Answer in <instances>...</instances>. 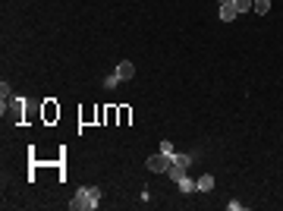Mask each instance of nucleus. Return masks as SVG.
<instances>
[{
    "label": "nucleus",
    "mask_w": 283,
    "mask_h": 211,
    "mask_svg": "<svg viewBox=\"0 0 283 211\" xmlns=\"http://www.w3.org/2000/svg\"><path fill=\"white\" fill-rule=\"evenodd\" d=\"M233 6H236V13H248L255 6V0H233Z\"/></svg>",
    "instance_id": "nucleus-10"
},
{
    "label": "nucleus",
    "mask_w": 283,
    "mask_h": 211,
    "mask_svg": "<svg viewBox=\"0 0 283 211\" xmlns=\"http://www.w3.org/2000/svg\"><path fill=\"white\" fill-rule=\"evenodd\" d=\"M0 98H3V101H10V98H13V91H10V85H6V82L0 85Z\"/></svg>",
    "instance_id": "nucleus-16"
},
{
    "label": "nucleus",
    "mask_w": 283,
    "mask_h": 211,
    "mask_svg": "<svg viewBox=\"0 0 283 211\" xmlns=\"http://www.w3.org/2000/svg\"><path fill=\"white\" fill-rule=\"evenodd\" d=\"M98 199H101V189L98 186H85V189H79L73 196L70 208L73 211H91V208H98Z\"/></svg>",
    "instance_id": "nucleus-1"
},
{
    "label": "nucleus",
    "mask_w": 283,
    "mask_h": 211,
    "mask_svg": "<svg viewBox=\"0 0 283 211\" xmlns=\"http://www.w3.org/2000/svg\"><path fill=\"white\" fill-rule=\"evenodd\" d=\"M195 183H199V192H211V189H214V176H211V173L199 176V180H195Z\"/></svg>",
    "instance_id": "nucleus-7"
},
{
    "label": "nucleus",
    "mask_w": 283,
    "mask_h": 211,
    "mask_svg": "<svg viewBox=\"0 0 283 211\" xmlns=\"http://www.w3.org/2000/svg\"><path fill=\"white\" fill-rule=\"evenodd\" d=\"M161 151H164V155H176V151H173V142H170V139L161 142Z\"/></svg>",
    "instance_id": "nucleus-15"
},
{
    "label": "nucleus",
    "mask_w": 283,
    "mask_h": 211,
    "mask_svg": "<svg viewBox=\"0 0 283 211\" xmlns=\"http://www.w3.org/2000/svg\"><path fill=\"white\" fill-rule=\"evenodd\" d=\"M104 85H107V91H110V88H117V85H120V76H117V73H114V76H107Z\"/></svg>",
    "instance_id": "nucleus-14"
},
{
    "label": "nucleus",
    "mask_w": 283,
    "mask_h": 211,
    "mask_svg": "<svg viewBox=\"0 0 283 211\" xmlns=\"http://www.w3.org/2000/svg\"><path fill=\"white\" fill-rule=\"evenodd\" d=\"M129 117H132V114H129V107H120V111H117V120L123 123V126L129 123Z\"/></svg>",
    "instance_id": "nucleus-12"
},
{
    "label": "nucleus",
    "mask_w": 283,
    "mask_h": 211,
    "mask_svg": "<svg viewBox=\"0 0 283 211\" xmlns=\"http://www.w3.org/2000/svg\"><path fill=\"white\" fill-rule=\"evenodd\" d=\"M217 3H220V6H224V3H233V0H217Z\"/></svg>",
    "instance_id": "nucleus-17"
},
{
    "label": "nucleus",
    "mask_w": 283,
    "mask_h": 211,
    "mask_svg": "<svg viewBox=\"0 0 283 211\" xmlns=\"http://www.w3.org/2000/svg\"><path fill=\"white\" fill-rule=\"evenodd\" d=\"M10 107H13V120L16 123L25 120V98H10Z\"/></svg>",
    "instance_id": "nucleus-5"
},
{
    "label": "nucleus",
    "mask_w": 283,
    "mask_h": 211,
    "mask_svg": "<svg viewBox=\"0 0 283 211\" xmlns=\"http://www.w3.org/2000/svg\"><path fill=\"white\" fill-rule=\"evenodd\" d=\"M170 164H173V155H164V151H158V155L148 158V170L151 173H167Z\"/></svg>",
    "instance_id": "nucleus-2"
},
{
    "label": "nucleus",
    "mask_w": 283,
    "mask_h": 211,
    "mask_svg": "<svg viewBox=\"0 0 283 211\" xmlns=\"http://www.w3.org/2000/svg\"><path fill=\"white\" fill-rule=\"evenodd\" d=\"M252 10L258 13V16H264V13L271 10V3H268V0H255V6H252Z\"/></svg>",
    "instance_id": "nucleus-11"
},
{
    "label": "nucleus",
    "mask_w": 283,
    "mask_h": 211,
    "mask_svg": "<svg viewBox=\"0 0 283 211\" xmlns=\"http://www.w3.org/2000/svg\"><path fill=\"white\" fill-rule=\"evenodd\" d=\"M176 186H179V192H195V189H199V183H195V180H189V176H183V180H179Z\"/></svg>",
    "instance_id": "nucleus-9"
},
{
    "label": "nucleus",
    "mask_w": 283,
    "mask_h": 211,
    "mask_svg": "<svg viewBox=\"0 0 283 211\" xmlns=\"http://www.w3.org/2000/svg\"><path fill=\"white\" fill-rule=\"evenodd\" d=\"M173 164H179V167H189V164H192V158H189V155H173Z\"/></svg>",
    "instance_id": "nucleus-13"
},
{
    "label": "nucleus",
    "mask_w": 283,
    "mask_h": 211,
    "mask_svg": "<svg viewBox=\"0 0 283 211\" xmlns=\"http://www.w3.org/2000/svg\"><path fill=\"white\" fill-rule=\"evenodd\" d=\"M41 117H44V123L60 120V107H57V101H44V111H41Z\"/></svg>",
    "instance_id": "nucleus-3"
},
{
    "label": "nucleus",
    "mask_w": 283,
    "mask_h": 211,
    "mask_svg": "<svg viewBox=\"0 0 283 211\" xmlns=\"http://www.w3.org/2000/svg\"><path fill=\"white\" fill-rule=\"evenodd\" d=\"M117 76H120V82H123V79H132V76H135L132 60H120V63H117Z\"/></svg>",
    "instance_id": "nucleus-4"
},
{
    "label": "nucleus",
    "mask_w": 283,
    "mask_h": 211,
    "mask_svg": "<svg viewBox=\"0 0 283 211\" xmlns=\"http://www.w3.org/2000/svg\"><path fill=\"white\" fill-rule=\"evenodd\" d=\"M167 176H170V180H173V183H179V180H183V176H186V167H179V164H170Z\"/></svg>",
    "instance_id": "nucleus-8"
},
{
    "label": "nucleus",
    "mask_w": 283,
    "mask_h": 211,
    "mask_svg": "<svg viewBox=\"0 0 283 211\" xmlns=\"http://www.w3.org/2000/svg\"><path fill=\"white\" fill-rule=\"evenodd\" d=\"M236 16H239V13H236L233 3H224V6H220V19H224V22H233Z\"/></svg>",
    "instance_id": "nucleus-6"
}]
</instances>
